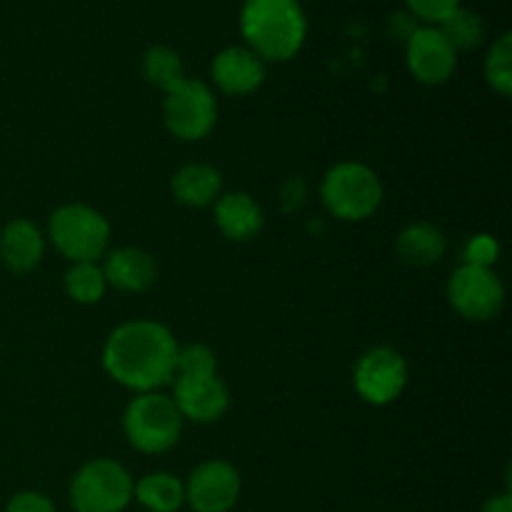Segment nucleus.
Listing matches in <instances>:
<instances>
[{
	"label": "nucleus",
	"mask_w": 512,
	"mask_h": 512,
	"mask_svg": "<svg viewBox=\"0 0 512 512\" xmlns=\"http://www.w3.org/2000/svg\"><path fill=\"white\" fill-rule=\"evenodd\" d=\"M183 485L185 503L195 512H228L240 498V475L225 460H205Z\"/></svg>",
	"instance_id": "nucleus-10"
},
{
	"label": "nucleus",
	"mask_w": 512,
	"mask_h": 512,
	"mask_svg": "<svg viewBox=\"0 0 512 512\" xmlns=\"http://www.w3.org/2000/svg\"><path fill=\"white\" fill-rule=\"evenodd\" d=\"M485 80L500 95L512 93V35L503 33L485 58Z\"/></svg>",
	"instance_id": "nucleus-23"
},
{
	"label": "nucleus",
	"mask_w": 512,
	"mask_h": 512,
	"mask_svg": "<svg viewBox=\"0 0 512 512\" xmlns=\"http://www.w3.org/2000/svg\"><path fill=\"white\" fill-rule=\"evenodd\" d=\"M140 70H143L145 83L163 90V93H170V90H175L185 80L183 60L168 45H153V48L145 50Z\"/></svg>",
	"instance_id": "nucleus-20"
},
{
	"label": "nucleus",
	"mask_w": 512,
	"mask_h": 512,
	"mask_svg": "<svg viewBox=\"0 0 512 512\" xmlns=\"http://www.w3.org/2000/svg\"><path fill=\"white\" fill-rule=\"evenodd\" d=\"M218 120V103L215 95L203 80H188L175 90L165 93L163 123L175 138L180 140H203L213 133Z\"/></svg>",
	"instance_id": "nucleus-7"
},
{
	"label": "nucleus",
	"mask_w": 512,
	"mask_h": 512,
	"mask_svg": "<svg viewBox=\"0 0 512 512\" xmlns=\"http://www.w3.org/2000/svg\"><path fill=\"white\" fill-rule=\"evenodd\" d=\"M173 403L183 420L193 423H215L230 405L228 388L218 375H175Z\"/></svg>",
	"instance_id": "nucleus-12"
},
{
	"label": "nucleus",
	"mask_w": 512,
	"mask_h": 512,
	"mask_svg": "<svg viewBox=\"0 0 512 512\" xmlns=\"http://www.w3.org/2000/svg\"><path fill=\"white\" fill-rule=\"evenodd\" d=\"M173 195L178 203L188 208H208L220 198L223 178L218 170L208 163H188L173 175Z\"/></svg>",
	"instance_id": "nucleus-17"
},
{
	"label": "nucleus",
	"mask_w": 512,
	"mask_h": 512,
	"mask_svg": "<svg viewBox=\"0 0 512 512\" xmlns=\"http://www.w3.org/2000/svg\"><path fill=\"white\" fill-rule=\"evenodd\" d=\"M448 240H445L443 230L435 228L433 223H413L408 228L400 230L398 240H395V250H398L400 260L413 268H428L435 265L445 255Z\"/></svg>",
	"instance_id": "nucleus-18"
},
{
	"label": "nucleus",
	"mask_w": 512,
	"mask_h": 512,
	"mask_svg": "<svg viewBox=\"0 0 512 512\" xmlns=\"http://www.w3.org/2000/svg\"><path fill=\"white\" fill-rule=\"evenodd\" d=\"M50 240L70 263H95L108 253L110 225L105 215L90 205H60L50 215Z\"/></svg>",
	"instance_id": "nucleus-5"
},
{
	"label": "nucleus",
	"mask_w": 512,
	"mask_h": 512,
	"mask_svg": "<svg viewBox=\"0 0 512 512\" xmlns=\"http://www.w3.org/2000/svg\"><path fill=\"white\" fill-rule=\"evenodd\" d=\"M483 512H512L510 493H503V495H495V498H490L488 503H485Z\"/></svg>",
	"instance_id": "nucleus-28"
},
{
	"label": "nucleus",
	"mask_w": 512,
	"mask_h": 512,
	"mask_svg": "<svg viewBox=\"0 0 512 512\" xmlns=\"http://www.w3.org/2000/svg\"><path fill=\"white\" fill-rule=\"evenodd\" d=\"M133 500V478L120 463L108 458L90 460L70 483L75 512H123Z\"/></svg>",
	"instance_id": "nucleus-6"
},
{
	"label": "nucleus",
	"mask_w": 512,
	"mask_h": 512,
	"mask_svg": "<svg viewBox=\"0 0 512 512\" xmlns=\"http://www.w3.org/2000/svg\"><path fill=\"white\" fill-rule=\"evenodd\" d=\"M45 253V240L40 235L38 225L30 220L18 218L8 223L0 233V258H3L5 268L13 273H30L40 265Z\"/></svg>",
	"instance_id": "nucleus-16"
},
{
	"label": "nucleus",
	"mask_w": 512,
	"mask_h": 512,
	"mask_svg": "<svg viewBox=\"0 0 512 512\" xmlns=\"http://www.w3.org/2000/svg\"><path fill=\"white\" fill-rule=\"evenodd\" d=\"M320 195L330 215L345 223H360L375 215L383 203V183L368 165L338 163L325 173Z\"/></svg>",
	"instance_id": "nucleus-3"
},
{
	"label": "nucleus",
	"mask_w": 512,
	"mask_h": 512,
	"mask_svg": "<svg viewBox=\"0 0 512 512\" xmlns=\"http://www.w3.org/2000/svg\"><path fill=\"white\" fill-rule=\"evenodd\" d=\"M123 430L128 443L145 455H160L173 448L183 433V415L173 398L163 393H138L125 408Z\"/></svg>",
	"instance_id": "nucleus-4"
},
{
	"label": "nucleus",
	"mask_w": 512,
	"mask_h": 512,
	"mask_svg": "<svg viewBox=\"0 0 512 512\" xmlns=\"http://www.w3.org/2000/svg\"><path fill=\"white\" fill-rule=\"evenodd\" d=\"M5 512H55V508L43 493L25 490V493H18L13 500H10Z\"/></svg>",
	"instance_id": "nucleus-27"
},
{
	"label": "nucleus",
	"mask_w": 512,
	"mask_h": 512,
	"mask_svg": "<svg viewBox=\"0 0 512 512\" xmlns=\"http://www.w3.org/2000/svg\"><path fill=\"white\" fill-rule=\"evenodd\" d=\"M178 343L163 323L130 320L108 335L103 348L105 373L135 393H155L173 383Z\"/></svg>",
	"instance_id": "nucleus-1"
},
{
	"label": "nucleus",
	"mask_w": 512,
	"mask_h": 512,
	"mask_svg": "<svg viewBox=\"0 0 512 512\" xmlns=\"http://www.w3.org/2000/svg\"><path fill=\"white\" fill-rule=\"evenodd\" d=\"M213 83L228 95H250L263 85L265 60L243 45L223 48L213 60Z\"/></svg>",
	"instance_id": "nucleus-13"
},
{
	"label": "nucleus",
	"mask_w": 512,
	"mask_h": 512,
	"mask_svg": "<svg viewBox=\"0 0 512 512\" xmlns=\"http://www.w3.org/2000/svg\"><path fill=\"white\" fill-rule=\"evenodd\" d=\"M440 33L445 35L450 45L455 48V53L460 50H473L483 43L485 38V23L478 13L468 8H455L443 23L438 25Z\"/></svg>",
	"instance_id": "nucleus-21"
},
{
	"label": "nucleus",
	"mask_w": 512,
	"mask_h": 512,
	"mask_svg": "<svg viewBox=\"0 0 512 512\" xmlns=\"http://www.w3.org/2000/svg\"><path fill=\"white\" fill-rule=\"evenodd\" d=\"M500 255V245L493 235H473L465 245V265H478V268H493Z\"/></svg>",
	"instance_id": "nucleus-25"
},
{
	"label": "nucleus",
	"mask_w": 512,
	"mask_h": 512,
	"mask_svg": "<svg viewBox=\"0 0 512 512\" xmlns=\"http://www.w3.org/2000/svg\"><path fill=\"white\" fill-rule=\"evenodd\" d=\"M218 368L215 353L208 345H185L178 348V358H175V375H213Z\"/></svg>",
	"instance_id": "nucleus-24"
},
{
	"label": "nucleus",
	"mask_w": 512,
	"mask_h": 512,
	"mask_svg": "<svg viewBox=\"0 0 512 512\" xmlns=\"http://www.w3.org/2000/svg\"><path fill=\"white\" fill-rule=\"evenodd\" d=\"M133 495L150 512H178L185 503V485L170 473H150L133 485Z\"/></svg>",
	"instance_id": "nucleus-19"
},
{
	"label": "nucleus",
	"mask_w": 512,
	"mask_h": 512,
	"mask_svg": "<svg viewBox=\"0 0 512 512\" xmlns=\"http://www.w3.org/2000/svg\"><path fill=\"white\" fill-rule=\"evenodd\" d=\"M405 60H408V70L413 73V78L425 85L448 83L458 68V53L433 25L415 28L408 35Z\"/></svg>",
	"instance_id": "nucleus-11"
},
{
	"label": "nucleus",
	"mask_w": 512,
	"mask_h": 512,
	"mask_svg": "<svg viewBox=\"0 0 512 512\" xmlns=\"http://www.w3.org/2000/svg\"><path fill=\"white\" fill-rule=\"evenodd\" d=\"M105 283L125 293H143L158 280V263L140 248H118L105 255Z\"/></svg>",
	"instance_id": "nucleus-14"
},
{
	"label": "nucleus",
	"mask_w": 512,
	"mask_h": 512,
	"mask_svg": "<svg viewBox=\"0 0 512 512\" xmlns=\"http://www.w3.org/2000/svg\"><path fill=\"white\" fill-rule=\"evenodd\" d=\"M105 275L103 268L95 263H73L65 273V293L80 305L98 303L105 295Z\"/></svg>",
	"instance_id": "nucleus-22"
},
{
	"label": "nucleus",
	"mask_w": 512,
	"mask_h": 512,
	"mask_svg": "<svg viewBox=\"0 0 512 512\" xmlns=\"http://www.w3.org/2000/svg\"><path fill=\"white\" fill-rule=\"evenodd\" d=\"M353 383L365 403L383 408L395 403L408 388V363L395 348L378 345L360 355L353 370Z\"/></svg>",
	"instance_id": "nucleus-8"
},
{
	"label": "nucleus",
	"mask_w": 512,
	"mask_h": 512,
	"mask_svg": "<svg viewBox=\"0 0 512 512\" xmlns=\"http://www.w3.org/2000/svg\"><path fill=\"white\" fill-rule=\"evenodd\" d=\"M448 300L465 320L485 323L500 313L505 303V288L493 268L460 265L448 283Z\"/></svg>",
	"instance_id": "nucleus-9"
},
{
	"label": "nucleus",
	"mask_w": 512,
	"mask_h": 512,
	"mask_svg": "<svg viewBox=\"0 0 512 512\" xmlns=\"http://www.w3.org/2000/svg\"><path fill=\"white\" fill-rule=\"evenodd\" d=\"M405 5H408L415 18L425 20L430 25H440L455 8H460V0H405Z\"/></svg>",
	"instance_id": "nucleus-26"
},
{
	"label": "nucleus",
	"mask_w": 512,
	"mask_h": 512,
	"mask_svg": "<svg viewBox=\"0 0 512 512\" xmlns=\"http://www.w3.org/2000/svg\"><path fill=\"white\" fill-rule=\"evenodd\" d=\"M240 30L260 60L283 63L303 48L308 20L298 0H245Z\"/></svg>",
	"instance_id": "nucleus-2"
},
{
	"label": "nucleus",
	"mask_w": 512,
	"mask_h": 512,
	"mask_svg": "<svg viewBox=\"0 0 512 512\" xmlns=\"http://www.w3.org/2000/svg\"><path fill=\"white\" fill-rule=\"evenodd\" d=\"M215 223L220 233L235 243L253 240L263 230V208L248 193H228L215 200Z\"/></svg>",
	"instance_id": "nucleus-15"
}]
</instances>
